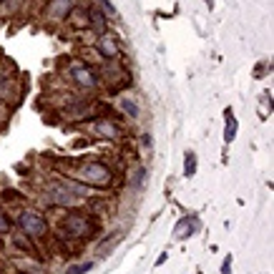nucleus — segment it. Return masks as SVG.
<instances>
[{
    "mask_svg": "<svg viewBox=\"0 0 274 274\" xmlns=\"http://www.w3.org/2000/svg\"><path fill=\"white\" fill-rule=\"evenodd\" d=\"M78 179H81V181H86L88 186H98V189H103V186H108V184H111V171H108L103 164L91 161V164L81 166Z\"/></svg>",
    "mask_w": 274,
    "mask_h": 274,
    "instance_id": "f257e3e1",
    "label": "nucleus"
},
{
    "mask_svg": "<svg viewBox=\"0 0 274 274\" xmlns=\"http://www.w3.org/2000/svg\"><path fill=\"white\" fill-rule=\"evenodd\" d=\"M48 201L51 204H55V206H73V204H78L81 201V194H76L73 189L68 186V181L66 184H51L48 186Z\"/></svg>",
    "mask_w": 274,
    "mask_h": 274,
    "instance_id": "f03ea898",
    "label": "nucleus"
},
{
    "mask_svg": "<svg viewBox=\"0 0 274 274\" xmlns=\"http://www.w3.org/2000/svg\"><path fill=\"white\" fill-rule=\"evenodd\" d=\"M18 224H20V229L28 237H43L48 232V224H46V219H43L38 211H23Z\"/></svg>",
    "mask_w": 274,
    "mask_h": 274,
    "instance_id": "7ed1b4c3",
    "label": "nucleus"
},
{
    "mask_svg": "<svg viewBox=\"0 0 274 274\" xmlns=\"http://www.w3.org/2000/svg\"><path fill=\"white\" fill-rule=\"evenodd\" d=\"M63 232H66L68 237L81 239V237H88V234L93 232V224H91L88 216H83V214H73V216H68V219L63 222Z\"/></svg>",
    "mask_w": 274,
    "mask_h": 274,
    "instance_id": "20e7f679",
    "label": "nucleus"
},
{
    "mask_svg": "<svg viewBox=\"0 0 274 274\" xmlns=\"http://www.w3.org/2000/svg\"><path fill=\"white\" fill-rule=\"evenodd\" d=\"M70 76H73L76 83L83 86V88H96V83H98L96 73L91 68H86V66H73V68H70Z\"/></svg>",
    "mask_w": 274,
    "mask_h": 274,
    "instance_id": "39448f33",
    "label": "nucleus"
},
{
    "mask_svg": "<svg viewBox=\"0 0 274 274\" xmlns=\"http://www.w3.org/2000/svg\"><path fill=\"white\" fill-rule=\"evenodd\" d=\"M98 53L103 55V58H116V55H119L116 40L108 38V35H101V38H98Z\"/></svg>",
    "mask_w": 274,
    "mask_h": 274,
    "instance_id": "423d86ee",
    "label": "nucleus"
},
{
    "mask_svg": "<svg viewBox=\"0 0 274 274\" xmlns=\"http://www.w3.org/2000/svg\"><path fill=\"white\" fill-rule=\"evenodd\" d=\"M224 116H226V128H224V141H234L237 138V119H234V111L232 108H226L224 111Z\"/></svg>",
    "mask_w": 274,
    "mask_h": 274,
    "instance_id": "0eeeda50",
    "label": "nucleus"
},
{
    "mask_svg": "<svg viewBox=\"0 0 274 274\" xmlns=\"http://www.w3.org/2000/svg\"><path fill=\"white\" fill-rule=\"evenodd\" d=\"M194 229H196V222L194 219H181L174 229V239H186L189 234H194Z\"/></svg>",
    "mask_w": 274,
    "mask_h": 274,
    "instance_id": "6e6552de",
    "label": "nucleus"
},
{
    "mask_svg": "<svg viewBox=\"0 0 274 274\" xmlns=\"http://www.w3.org/2000/svg\"><path fill=\"white\" fill-rule=\"evenodd\" d=\"M88 28H93V31H98V33L106 28V16L98 8H91L88 10Z\"/></svg>",
    "mask_w": 274,
    "mask_h": 274,
    "instance_id": "1a4fd4ad",
    "label": "nucleus"
},
{
    "mask_svg": "<svg viewBox=\"0 0 274 274\" xmlns=\"http://www.w3.org/2000/svg\"><path fill=\"white\" fill-rule=\"evenodd\" d=\"M68 8H70V0H53V3H48V13L53 18H66Z\"/></svg>",
    "mask_w": 274,
    "mask_h": 274,
    "instance_id": "9d476101",
    "label": "nucleus"
},
{
    "mask_svg": "<svg viewBox=\"0 0 274 274\" xmlns=\"http://www.w3.org/2000/svg\"><path fill=\"white\" fill-rule=\"evenodd\" d=\"M96 128H98V131L103 134V136H111V138H119V136H121V128H119V126H113L111 121H98Z\"/></svg>",
    "mask_w": 274,
    "mask_h": 274,
    "instance_id": "9b49d317",
    "label": "nucleus"
},
{
    "mask_svg": "<svg viewBox=\"0 0 274 274\" xmlns=\"http://www.w3.org/2000/svg\"><path fill=\"white\" fill-rule=\"evenodd\" d=\"M184 174H186V176H194V174H196V154H194V151H186Z\"/></svg>",
    "mask_w": 274,
    "mask_h": 274,
    "instance_id": "f8f14e48",
    "label": "nucleus"
},
{
    "mask_svg": "<svg viewBox=\"0 0 274 274\" xmlns=\"http://www.w3.org/2000/svg\"><path fill=\"white\" fill-rule=\"evenodd\" d=\"M70 23H73L76 28H88V13L76 10V13H73V18H70Z\"/></svg>",
    "mask_w": 274,
    "mask_h": 274,
    "instance_id": "ddd939ff",
    "label": "nucleus"
},
{
    "mask_svg": "<svg viewBox=\"0 0 274 274\" xmlns=\"http://www.w3.org/2000/svg\"><path fill=\"white\" fill-rule=\"evenodd\" d=\"M93 269V262H86V264H76V267H68L66 274H86V272H91Z\"/></svg>",
    "mask_w": 274,
    "mask_h": 274,
    "instance_id": "4468645a",
    "label": "nucleus"
},
{
    "mask_svg": "<svg viewBox=\"0 0 274 274\" xmlns=\"http://www.w3.org/2000/svg\"><path fill=\"white\" fill-rule=\"evenodd\" d=\"M121 108H123L126 113H131L134 119L138 116V108H136V103H134V101H128V98H123V101H121Z\"/></svg>",
    "mask_w": 274,
    "mask_h": 274,
    "instance_id": "2eb2a0df",
    "label": "nucleus"
},
{
    "mask_svg": "<svg viewBox=\"0 0 274 274\" xmlns=\"http://www.w3.org/2000/svg\"><path fill=\"white\" fill-rule=\"evenodd\" d=\"M10 226H13V222L8 219V216H5L3 211H0V234H3V232H8Z\"/></svg>",
    "mask_w": 274,
    "mask_h": 274,
    "instance_id": "dca6fc26",
    "label": "nucleus"
},
{
    "mask_svg": "<svg viewBox=\"0 0 274 274\" xmlns=\"http://www.w3.org/2000/svg\"><path fill=\"white\" fill-rule=\"evenodd\" d=\"M222 274H232V257H226V262L222 267Z\"/></svg>",
    "mask_w": 274,
    "mask_h": 274,
    "instance_id": "f3484780",
    "label": "nucleus"
},
{
    "mask_svg": "<svg viewBox=\"0 0 274 274\" xmlns=\"http://www.w3.org/2000/svg\"><path fill=\"white\" fill-rule=\"evenodd\" d=\"M206 3H209V8H211V0H206Z\"/></svg>",
    "mask_w": 274,
    "mask_h": 274,
    "instance_id": "a211bd4d",
    "label": "nucleus"
}]
</instances>
